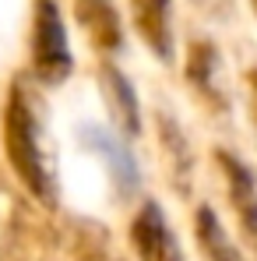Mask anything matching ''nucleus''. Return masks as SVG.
<instances>
[{"mask_svg": "<svg viewBox=\"0 0 257 261\" xmlns=\"http://www.w3.org/2000/svg\"><path fill=\"white\" fill-rule=\"evenodd\" d=\"M0 134H4V155L11 163L14 176L21 180V187L36 198V201H53V176L46 166L43 141H39V120L25 99V92L11 85L4 99V113H0Z\"/></svg>", "mask_w": 257, "mask_h": 261, "instance_id": "nucleus-1", "label": "nucleus"}, {"mask_svg": "<svg viewBox=\"0 0 257 261\" xmlns=\"http://www.w3.org/2000/svg\"><path fill=\"white\" fill-rule=\"evenodd\" d=\"M28 64L43 85H64L74 71V53L67 39V25L56 0H32V36Z\"/></svg>", "mask_w": 257, "mask_h": 261, "instance_id": "nucleus-2", "label": "nucleus"}, {"mask_svg": "<svg viewBox=\"0 0 257 261\" xmlns=\"http://www.w3.org/2000/svg\"><path fill=\"white\" fill-rule=\"evenodd\" d=\"M130 244L141 261H183V251L169 229V219L159 201H145L130 219Z\"/></svg>", "mask_w": 257, "mask_h": 261, "instance_id": "nucleus-3", "label": "nucleus"}, {"mask_svg": "<svg viewBox=\"0 0 257 261\" xmlns=\"http://www.w3.org/2000/svg\"><path fill=\"white\" fill-rule=\"evenodd\" d=\"M215 163H218V170L225 176V191H229L233 212L240 219L243 233L250 237V244L257 247V180H254V173L233 152H215Z\"/></svg>", "mask_w": 257, "mask_h": 261, "instance_id": "nucleus-4", "label": "nucleus"}, {"mask_svg": "<svg viewBox=\"0 0 257 261\" xmlns=\"http://www.w3.org/2000/svg\"><path fill=\"white\" fill-rule=\"evenodd\" d=\"M99 88H102L106 110H109L117 130L137 138V134L145 130V120H141V102H137V92H134V85H130V78L117 67V64L102 60V67H99Z\"/></svg>", "mask_w": 257, "mask_h": 261, "instance_id": "nucleus-5", "label": "nucleus"}, {"mask_svg": "<svg viewBox=\"0 0 257 261\" xmlns=\"http://www.w3.org/2000/svg\"><path fill=\"white\" fill-rule=\"evenodd\" d=\"M74 18L102 57H113L124 49V21L113 0H74Z\"/></svg>", "mask_w": 257, "mask_h": 261, "instance_id": "nucleus-6", "label": "nucleus"}, {"mask_svg": "<svg viewBox=\"0 0 257 261\" xmlns=\"http://www.w3.org/2000/svg\"><path fill=\"white\" fill-rule=\"evenodd\" d=\"M130 21L141 36V43L148 46L162 64L173 60V0H130Z\"/></svg>", "mask_w": 257, "mask_h": 261, "instance_id": "nucleus-7", "label": "nucleus"}, {"mask_svg": "<svg viewBox=\"0 0 257 261\" xmlns=\"http://www.w3.org/2000/svg\"><path fill=\"white\" fill-rule=\"evenodd\" d=\"M85 134H88V148L106 159V170L113 176V184L120 187V194H134L137 184H141V173H137V159L127 148V141L120 138V130L95 124V127H85Z\"/></svg>", "mask_w": 257, "mask_h": 261, "instance_id": "nucleus-8", "label": "nucleus"}, {"mask_svg": "<svg viewBox=\"0 0 257 261\" xmlns=\"http://www.w3.org/2000/svg\"><path fill=\"white\" fill-rule=\"evenodd\" d=\"M194 233H197L201 254H205L208 261H243L240 251H236V244L229 240L222 219L215 216L212 205H201V208L194 212Z\"/></svg>", "mask_w": 257, "mask_h": 261, "instance_id": "nucleus-9", "label": "nucleus"}, {"mask_svg": "<svg viewBox=\"0 0 257 261\" xmlns=\"http://www.w3.org/2000/svg\"><path fill=\"white\" fill-rule=\"evenodd\" d=\"M215 67H218V53L212 43L205 39H194L187 49V78L201 92H215Z\"/></svg>", "mask_w": 257, "mask_h": 261, "instance_id": "nucleus-10", "label": "nucleus"}, {"mask_svg": "<svg viewBox=\"0 0 257 261\" xmlns=\"http://www.w3.org/2000/svg\"><path fill=\"white\" fill-rule=\"evenodd\" d=\"M247 82H250V106H254V117H257V67H250Z\"/></svg>", "mask_w": 257, "mask_h": 261, "instance_id": "nucleus-11", "label": "nucleus"}, {"mask_svg": "<svg viewBox=\"0 0 257 261\" xmlns=\"http://www.w3.org/2000/svg\"><path fill=\"white\" fill-rule=\"evenodd\" d=\"M250 7H254V14H257V0H250Z\"/></svg>", "mask_w": 257, "mask_h": 261, "instance_id": "nucleus-12", "label": "nucleus"}]
</instances>
